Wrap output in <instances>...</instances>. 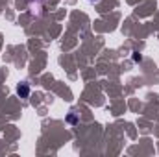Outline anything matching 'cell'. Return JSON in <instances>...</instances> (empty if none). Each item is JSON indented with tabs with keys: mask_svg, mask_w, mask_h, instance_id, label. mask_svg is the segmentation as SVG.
<instances>
[{
	"mask_svg": "<svg viewBox=\"0 0 159 157\" xmlns=\"http://www.w3.org/2000/svg\"><path fill=\"white\" fill-rule=\"evenodd\" d=\"M17 92H19L20 98H28V96H30V87H28V83H20V85L17 87Z\"/></svg>",
	"mask_w": 159,
	"mask_h": 157,
	"instance_id": "cell-1",
	"label": "cell"
},
{
	"mask_svg": "<svg viewBox=\"0 0 159 157\" xmlns=\"http://www.w3.org/2000/svg\"><path fill=\"white\" fill-rule=\"evenodd\" d=\"M141 59H143V57H141V54H139V52H133V61L137 63V61H141Z\"/></svg>",
	"mask_w": 159,
	"mask_h": 157,
	"instance_id": "cell-2",
	"label": "cell"
},
{
	"mask_svg": "<svg viewBox=\"0 0 159 157\" xmlns=\"http://www.w3.org/2000/svg\"><path fill=\"white\" fill-rule=\"evenodd\" d=\"M69 122H70V124H76V122H78V118L74 117V115H69Z\"/></svg>",
	"mask_w": 159,
	"mask_h": 157,
	"instance_id": "cell-3",
	"label": "cell"
},
{
	"mask_svg": "<svg viewBox=\"0 0 159 157\" xmlns=\"http://www.w3.org/2000/svg\"><path fill=\"white\" fill-rule=\"evenodd\" d=\"M91 2H94V0H91Z\"/></svg>",
	"mask_w": 159,
	"mask_h": 157,
	"instance_id": "cell-4",
	"label": "cell"
}]
</instances>
